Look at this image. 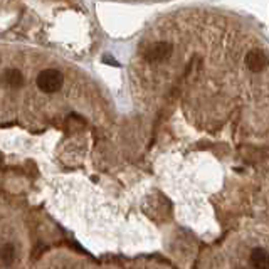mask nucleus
Returning a JSON list of instances; mask_svg holds the SVG:
<instances>
[{"instance_id": "nucleus-1", "label": "nucleus", "mask_w": 269, "mask_h": 269, "mask_svg": "<svg viewBox=\"0 0 269 269\" xmlns=\"http://www.w3.org/2000/svg\"><path fill=\"white\" fill-rule=\"evenodd\" d=\"M36 83H37V87H39L42 93L52 95V93H57L63 87L64 78L57 69H44L37 74Z\"/></svg>"}, {"instance_id": "nucleus-2", "label": "nucleus", "mask_w": 269, "mask_h": 269, "mask_svg": "<svg viewBox=\"0 0 269 269\" xmlns=\"http://www.w3.org/2000/svg\"><path fill=\"white\" fill-rule=\"evenodd\" d=\"M173 46L170 42H157L148 49L146 52V61L150 63H163L172 56Z\"/></svg>"}, {"instance_id": "nucleus-3", "label": "nucleus", "mask_w": 269, "mask_h": 269, "mask_svg": "<svg viewBox=\"0 0 269 269\" xmlns=\"http://www.w3.org/2000/svg\"><path fill=\"white\" fill-rule=\"evenodd\" d=\"M246 66L252 71V73H261L269 66V56L261 51V49H254L246 56Z\"/></svg>"}, {"instance_id": "nucleus-4", "label": "nucleus", "mask_w": 269, "mask_h": 269, "mask_svg": "<svg viewBox=\"0 0 269 269\" xmlns=\"http://www.w3.org/2000/svg\"><path fill=\"white\" fill-rule=\"evenodd\" d=\"M2 81L5 86L12 87V89H17L22 84H24V74H22L20 69H7L2 76Z\"/></svg>"}, {"instance_id": "nucleus-5", "label": "nucleus", "mask_w": 269, "mask_h": 269, "mask_svg": "<svg viewBox=\"0 0 269 269\" xmlns=\"http://www.w3.org/2000/svg\"><path fill=\"white\" fill-rule=\"evenodd\" d=\"M251 266L257 267V269H266L269 267V254L267 251H264L262 248H256L254 251L251 252Z\"/></svg>"}, {"instance_id": "nucleus-6", "label": "nucleus", "mask_w": 269, "mask_h": 269, "mask_svg": "<svg viewBox=\"0 0 269 269\" xmlns=\"http://www.w3.org/2000/svg\"><path fill=\"white\" fill-rule=\"evenodd\" d=\"M14 254H15V249L12 244H4L2 248H0V259H2L5 264H10V262H12Z\"/></svg>"}, {"instance_id": "nucleus-7", "label": "nucleus", "mask_w": 269, "mask_h": 269, "mask_svg": "<svg viewBox=\"0 0 269 269\" xmlns=\"http://www.w3.org/2000/svg\"><path fill=\"white\" fill-rule=\"evenodd\" d=\"M103 63H108V64H113V66H119V63L114 61V59L111 57V54H106V56L103 57Z\"/></svg>"}]
</instances>
